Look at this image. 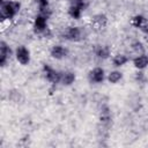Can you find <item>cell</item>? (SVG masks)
<instances>
[{
  "mask_svg": "<svg viewBox=\"0 0 148 148\" xmlns=\"http://www.w3.org/2000/svg\"><path fill=\"white\" fill-rule=\"evenodd\" d=\"M131 24H132L133 27H135V28H141V27L145 24V18H143V16H141V15L134 16V17L132 18V21H131Z\"/></svg>",
  "mask_w": 148,
  "mask_h": 148,
  "instance_id": "obj_15",
  "label": "cell"
},
{
  "mask_svg": "<svg viewBox=\"0 0 148 148\" xmlns=\"http://www.w3.org/2000/svg\"><path fill=\"white\" fill-rule=\"evenodd\" d=\"M106 21H108V20H106V16L99 14V15L94 16V18H92V21H91V25H92V28H94L95 30H102V29L105 28Z\"/></svg>",
  "mask_w": 148,
  "mask_h": 148,
  "instance_id": "obj_4",
  "label": "cell"
},
{
  "mask_svg": "<svg viewBox=\"0 0 148 148\" xmlns=\"http://www.w3.org/2000/svg\"><path fill=\"white\" fill-rule=\"evenodd\" d=\"M20 2L16 1H7V2H2L1 3V8H0V15H1V20H9L12 17L15 16V14L20 10Z\"/></svg>",
  "mask_w": 148,
  "mask_h": 148,
  "instance_id": "obj_1",
  "label": "cell"
},
{
  "mask_svg": "<svg viewBox=\"0 0 148 148\" xmlns=\"http://www.w3.org/2000/svg\"><path fill=\"white\" fill-rule=\"evenodd\" d=\"M121 73L120 72H117V71H114V72H111L110 74H109V76H108V80L111 82V83H117L120 79H121Z\"/></svg>",
  "mask_w": 148,
  "mask_h": 148,
  "instance_id": "obj_16",
  "label": "cell"
},
{
  "mask_svg": "<svg viewBox=\"0 0 148 148\" xmlns=\"http://www.w3.org/2000/svg\"><path fill=\"white\" fill-rule=\"evenodd\" d=\"M44 72H45V75H46V79L52 82V83H58L60 81V77H61V73L52 69L51 67H49L47 65L44 66Z\"/></svg>",
  "mask_w": 148,
  "mask_h": 148,
  "instance_id": "obj_3",
  "label": "cell"
},
{
  "mask_svg": "<svg viewBox=\"0 0 148 148\" xmlns=\"http://www.w3.org/2000/svg\"><path fill=\"white\" fill-rule=\"evenodd\" d=\"M66 54H67V50L60 45H56L51 50V56L56 59H62L64 57H66Z\"/></svg>",
  "mask_w": 148,
  "mask_h": 148,
  "instance_id": "obj_8",
  "label": "cell"
},
{
  "mask_svg": "<svg viewBox=\"0 0 148 148\" xmlns=\"http://www.w3.org/2000/svg\"><path fill=\"white\" fill-rule=\"evenodd\" d=\"M89 77H90V81L99 83V82H102L104 80V71L102 68H99V67H96L90 72Z\"/></svg>",
  "mask_w": 148,
  "mask_h": 148,
  "instance_id": "obj_5",
  "label": "cell"
},
{
  "mask_svg": "<svg viewBox=\"0 0 148 148\" xmlns=\"http://www.w3.org/2000/svg\"><path fill=\"white\" fill-rule=\"evenodd\" d=\"M38 3H39V7H40V9H42V8H47V5H49V0H38Z\"/></svg>",
  "mask_w": 148,
  "mask_h": 148,
  "instance_id": "obj_19",
  "label": "cell"
},
{
  "mask_svg": "<svg viewBox=\"0 0 148 148\" xmlns=\"http://www.w3.org/2000/svg\"><path fill=\"white\" fill-rule=\"evenodd\" d=\"M16 59L22 65H28L30 61V52L25 46H18L16 49Z\"/></svg>",
  "mask_w": 148,
  "mask_h": 148,
  "instance_id": "obj_2",
  "label": "cell"
},
{
  "mask_svg": "<svg viewBox=\"0 0 148 148\" xmlns=\"http://www.w3.org/2000/svg\"><path fill=\"white\" fill-rule=\"evenodd\" d=\"M80 37H81V30L77 27L68 28V30L66 32V38H68L71 40H79Z\"/></svg>",
  "mask_w": 148,
  "mask_h": 148,
  "instance_id": "obj_9",
  "label": "cell"
},
{
  "mask_svg": "<svg viewBox=\"0 0 148 148\" xmlns=\"http://www.w3.org/2000/svg\"><path fill=\"white\" fill-rule=\"evenodd\" d=\"M134 66L136 67V68H139V69H142V68H145V67H147L148 66V57L147 56H143V54H141V56H139V57H136L135 59H134Z\"/></svg>",
  "mask_w": 148,
  "mask_h": 148,
  "instance_id": "obj_11",
  "label": "cell"
},
{
  "mask_svg": "<svg viewBox=\"0 0 148 148\" xmlns=\"http://www.w3.org/2000/svg\"><path fill=\"white\" fill-rule=\"evenodd\" d=\"M34 27H35V30L37 32L45 31L46 30V17H44L43 15H38L36 17V20H35Z\"/></svg>",
  "mask_w": 148,
  "mask_h": 148,
  "instance_id": "obj_7",
  "label": "cell"
},
{
  "mask_svg": "<svg viewBox=\"0 0 148 148\" xmlns=\"http://www.w3.org/2000/svg\"><path fill=\"white\" fill-rule=\"evenodd\" d=\"M141 29H142L146 34H148V22H147V23H145V24L141 27Z\"/></svg>",
  "mask_w": 148,
  "mask_h": 148,
  "instance_id": "obj_20",
  "label": "cell"
},
{
  "mask_svg": "<svg viewBox=\"0 0 148 148\" xmlns=\"http://www.w3.org/2000/svg\"><path fill=\"white\" fill-rule=\"evenodd\" d=\"M127 62V57L126 56H124V54H117V56H114V58H113V65L114 66H123V65H125Z\"/></svg>",
  "mask_w": 148,
  "mask_h": 148,
  "instance_id": "obj_13",
  "label": "cell"
},
{
  "mask_svg": "<svg viewBox=\"0 0 148 148\" xmlns=\"http://www.w3.org/2000/svg\"><path fill=\"white\" fill-rule=\"evenodd\" d=\"M9 54H10V50L8 49L7 44L5 42H1L0 43V65L1 66H5L6 60Z\"/></svg>",
  "mask_w": 148,
  "mask_h": 148,
  "instance_id": "obj_6",
  "label": "cell"
},
{
  "mask_svg": "<svg viewBox=\"0 0 148 148\" xmlns=\"http://www.w3.org/2000/svg\"><path fill=\"white\" fill-rule=\"evenodd\" d=\"M71 6H75L81 9H84L87 3H86V0H71Z\"/></svg>",
  "mask_w": 148,
  "mask_h": 148,
  "instance_id": "obj_17",
  "label": "cell"
},
{
  "mask_svg": "<svg viewBox=\"0 0 148 148\" xmlns=\"http://www.w3.org/2000/svg\"><path fill=\"white\" fill-rule=\"evenodd\" d=\"M75 80V75L74 73L72 72H65V73H61V77H60V82L65 86H69L74 82Z\"/></svg>",
  "mask_w": 148,
  "mask_h": 148,
  "instance_id": "obj_10",
  "label": "cell"
},
{
  "mask_svg": "<svg viewBox=\"0 0 148 148\" xmlns=\"http://www.w3.org/2000/svg\"><path fill=\"white\" fill-rule=\"evenodd\" d=\"M132 47H133V50H134L135 52H142V51H143V46H142V44H141L140 42L133 43V44H132Z\"/></svg>",
  "mask_w": 148,
  "mask_h": 148,
  "instance_id": "obj_18",
  "label": "cell"
},
{
  "mask_svg": "<svg viewBox=\"0 0 148 148\" xmlns=\"http://www.w3.org/2000/svg\"><path fill=\"white\" fill-rule=\"evenodd\" d=\"M81 12H82V9L79 8V7H75V6H71L69 9H68V14H69L71 17H73V18H80Z\"/></svg>",
  "mask_w": 148,
  "mask_h": 148,
  "instance_id": "obj_14",
  "label": "cell"
},
{
  "mask_svg": "<svg viewBox=\"0 0 148 148\" xmlns=\"http://www.w3.org/2000/svg\"><path fill=\"white\" fill-rule=\"evenodd\" d=\"M96 56L98 58H102V59H105L110 56V49L106 46V45H99L97 46L96 49Z\"/></svg>",
  "mask_w": 148,
  "mask_h": 148,
  "instance_id": "obj_12",
  "label": "cell"
}]
</instances>
